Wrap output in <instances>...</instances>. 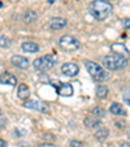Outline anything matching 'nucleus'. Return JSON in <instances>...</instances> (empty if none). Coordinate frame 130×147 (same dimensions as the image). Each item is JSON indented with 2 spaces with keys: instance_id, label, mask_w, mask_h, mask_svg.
<instances>
[{
  "instance_id": "obj_1",
  "label": "nucleus",
  "mask_w": 130,
  "mask_h": 147,
  "mask_svg": "<svg viewBox=\"0 0 130 147\" xmlns=\"http://www.w3.org/2000/svg\"><path fill=\"white\" fill-rule=\"evenodd\" d=\"M113 11V5L107 0H92L89 4V12L95 20L104 21L111 16Z\"/></svg>"
},
{
  "instance_id": "obj_2",
  "label": "nucleus",
  "mask_w": 130,
  "mask_h": 147,
  "mask_svg": "<svg viewBox=\"0 0 130 147\" xmlns=\"http://www.w3.org/2000/svg\"><path fill=\"white\" fill-rule=\"evenodd\" d=\"M102 63L108 70H120L127 65V59L119 53H109L103 57Z\"/></svg>"
},
{
  "instance_id": "obj_3",
  "label": "nucleus",
  "mask_w": 130,
  "mask_h": 147,
  "mask_svg": "<svg viewBox=\"0 0 130 147\" xmlns=\"http://www.w3.org/2000/svg\"><path fill=\"white\" fill-rule=\"evenodd\" d=\"M85 67L95 82H104V81H107L109 78V73L103 69V67H100L99 64L94 63V61H86Z\"/></svg>"
},
{
  "instance_id": "obj_4",
  "label": "nucleus",
  "mask_w": 130,
  "mask_h": 147,
  "mask_svg": "<svg viewBox=\"0 0 130 147\" xmlns=\"http://www.w3.org/2000/svg\"><path fill=\"white\" fill-rule=\"evenodd\" d=\"M56 64V57L52 55H44L40 57H36L33 61V65L36 70L39 72H47V70L52 69Z\"/></svg>"
},
{
  "instance_id": "obj_5",
  "label": "nucleus",
  "mask_w": 130,
  "mask_h": 147,
  "mask_svg": "<svg viewBox=\"0 0 130 147\" xmlns=\"http://www.w3.org/2000/svg\"><path fill=\"white\" fill-rule=\"evenodd\" d=\"M59 47L64 52H75L79 50L81 43L72 35H63L59 39Z\"/></svg>"
},
{
  "instance_id": "obj_6",
  "label": "nucleus",
  "mask_w": 130,
  "mask_h": 147,
  "mask_svg": "<svg viewBox=\"0 0 130 147\" xmlns=\"http://www.w3.org/2000/svg\"><path fill=\"white\" fill-rule=\"evenodd\" d=\"M24 107H26L29 109H34V111L43 112V113H47L48 112L47 104L42 103L40 100H35V99H26L25 103H24Z\"/></svg>"
},
{
  "instance_id": "obj_7",
  "label": "nucleus",
  "mask_w": 130,
  "mask_h": 147,
  "mask_svg": "<svg viewBox=\"0 0 130 147\" xmlns=\"http://www.w3.org/2000/svg\"><path fill=\"white\" fill-rule=\"evenodd\" d=\"M61 73H64L68 77H75L79 73V68L74 63H65L61 65Z\"/></svg>"
},
{
  "instance_id": "obj_8",
  "label": "nucleus",
  "mask_w": 130,
  "mask_h": 147,
  "mask_svg": "<svg viewBox=\"0 0 130 147\" xmlns=\"http://www.w3.org/2000/svg\"><path fill=\"white\" fill-rule=\"evenodd\" d=\"M11 63L16 68H18V69H28L29 65H30V63H29L28 59L24 57V56H20V55H13L12 56Z\"/></svg>"
},
{
  "instance_id": "obj_9",
  "label": "nucleus",
  "mask_w": 130,
  "mask_h": 147,
  "mask_svg": "<svg viewBox=\"0 0 130 147\" xmlns=\"http://www.w3.org/2000/svg\"><path fill=\"white\" fill-rule=\"evenodd\" d=\"M56 92L61 96H72L73 92H74V89L70 83H64L60 82V85L56 86Z\"/></svg>"
},
{
  "instance_id": "obj_10",
  "label": "nucleus",
  "mask_w": 130,
  "mask_h": 147,
  "mask_svg": "<svg viewBox=\"0 0 130 147\" xmlns=\"http://www.w3.org/2000/svg\"><path fill=\"white\" fill-rule=\"evenodd\" d=\"M67 26V20L63 17H52L50 20V28L52 30H60Z\"/></svg>"
},
{
  "instance_id": "obj_11",
  "label": "nucleus",
  "mask_w": 130,
  "mask_h": 147,
  "mask_svg": "<svg viewBox=\"0 0 130 147\" xmlns=\"http://www.w3.org/2000/svg\"><path fill=\"white\" fill-rule=\"evenodd\" d=\"M83 124H85L86 128H89V129H98V128H100L102 122H100V119H98L95 116H87L83 120Z\"/></svg>"
},
{
  "instance_id": "obj_12",
  "label": "nucleus",
  "mask_w": 130,
  "mask_h": 147,
  "mask_svg": "<svg viewBox=\"0 0 130 147\" xmlns=\"http://www.w3.org/2000/svg\"><path fill=\"white\" fill-rule=\"evenodd\" d=\"M0 82L3 85H11V86H16L17 85V78L14 77L12 73L9 72H4L0 76Z\"/></svg>"
},
{
  "instance_id": "obj_13",
  "label": "nucleus",
  "mask_w": 130,
  "mask_h": 147,
  "mask_svg": "<svg viewBox=\"0 0 130 147\" xmlns=\"http://www.w3.org/2000/svg\"><path fill=\"white\" fill-rule=\"evenodd\" d=\"M29 95H30V89H29V86L26 83H20L18 89H17V96H18L20 99L26 100L29 98Z\"/></svg>"
},
{
  "instance_id": "obj_14",
  "label": "nucleus",
  "mask_w": 130,
  "mask_h": 147,
  "mask_svg": "<svg viewBox=\"0 0 130 147\" xmlns=\"http://www.w3.org/2000/svg\"><path fill=\"white\" fill-rule=\"evenodd\" d=\"M25 52H29V53H35L39 51V45H36L35 42H24L22 46H21Z\"/></svg>"
},
{
  "instance_id": "obj_15",
  "label": "nucleus",
  "mask_w": 130,
  "mask_h": 147,
  "mask_svg": "<svg viewBox=\"0 0 130 147\" xmlns=\"http://www.w3.org/2000/svg\"><path fill=\"white\" fill-rule=\"evenodd\" d=\"M109 112L115 116H125L126 115V111L124 109V107L119 103H112L111 107H109Z\"/></svg>"
},
{
  "instance_id": "obj_16",
  "label": "nucleus",
  "mask_w": 130,
  "mask_h": 147,
  "mask_svg": "<svg viewBox=\"0 0 130 147\" xmlns=\"http://www.w3.org/2000/svg\"><path fill=\"white\" fill-rule=\"evenodd\" d=\"M36 20H38V14L34 11H26L25 14H24V21L26 24H33V22H35Z\"/></svg>"
},
{
  "instance_id": "obj_17",
  "label": "nucleus",
  "mask_w": 130,
  "mask_h": 147,
  "mask_svg": "<svg viewBox=\"0 0 130 147\" xmlns=\"http://www.w3.org/2000/svg\"><path fill=\"white\" fill-rule=\"evenodd\" d=\"M95 94H96L98 98H100V99H104V98H107V95H108V87L100 85V86L96 87V90H95Z\"/></svg>"
},
{
  "instance_id": "obj_18",
  "label": "nucleus",
  "mask_w": 130,
  "mask_h": 147,
  "mask_svg": "<svg viewBox=\"0 0 130 147\" xmlns=\"http://www.w3.org/2000/svg\"><path fill=\"white\" fill-rule=\"evenodd\" d=\"M109 136V133H108L107 129H100L95 133V138L98 139V141H104V139H107V137Z\"/></svg>"
},
{
  "instance_id": "obj_19",
  "label": "nucleus",
  "mask_w": 130,
  "mask_h": 147,
  "mask_svg": "<svg viewBox=\"0 0 130 147\" xmlns=\"http://www.w3.org/2000/svg\"><path fill=\"white\" fill-rule=\"evenodd\" d=\"M91 113L94 115L95 117H98V119H104L105 117V111L102 108V107H95V108L92 109Z\"/></svg>"
},
{
  "instance_id": "obj_20",
  "label": "nucleus",
  "mask_w": 130,
  "mask_h": 147,
  "mask_svg": "<svg viewBox=\"0 0 130 147\" xmlns=\"http://www.w3.org/2000/svg\"><path fill=\"white\" fill-rule=\"evenodd\" d=\"M9 45L11 43H9V39L7 36H4V35L0 36V46H1V48H8Z\"/></svg>"
},
{
  "instance_id": "obj_21",
  "label": "nucleus",
  "mask_w": 130,
  "mask_h": 147,
  "mask_svg": "<svg viewBox=\"0 0 130 147\" xmlns=\"http://www.w3.org/2000/svg\"><path fill=\"white\" fill-rule=\"evenodd\" d=\"M122 99H124V102L126 103L127 106H130V89L126 90V91L124 92V95H122Z\"/></svg>"
},
{
  "instance_id": "obj_22",
  "label": "nucleus",
  "mask_w": 130,
  "mask_h": 147,
  "mask_svg": "<svg viewBox=\"0 0 130 147\" xmlns=\"http://www.w3.org/2000/svg\"><path fill=\"white\" fill-rule=\"evenodd\" d=\"M69 147H85V144L79 141H70Z\"/></svg>"
},
{
  "instance_id": "obj_23",
  "label": "nucleus",
  "mask_w": 130,
  "mask_h": 147,
  "mask_svg": "<svg viewBox=\"0 0 130 147\" xmlns=\"http://www.w3.org/2000/svg\"><path fill=\"white\" fill-rule=\"evenodd\" d=\"M121 24L125 29H130V18H122L121 20Z\"/></svg>"
},
{
  "instance_id": "obj_24",
  "label": "nucleus",
  "mask_w": 130,
  "mask_h": 147,
  "mask_svg": "<svg viewBox=\"0 0 130 147\" xmlns=\"http://www.w3.org/2000/svg\"><path fill=\"white\" fill-rule=\"evenodd\" d=\"M39 147H56L55 144H52V143H43V144H40Z\"/></svg>"
},
{
  "instance_id": "obj_25",
  "label": "nucleus",
  "mask_w": 130,
  "mask_h": 147,
  "mask_svg": "<svg viewBox=\"0 0 130 147\" xmlns=\"http://www.w3.org/2000/svg\"><path fill=\"white\" fill-rule=\"evenodd\" d=\"M120 147H130V142H125V143H122Z\"/></svg>"
},
{
  "instance_id": "obj_26",
  "label": "nucleus",
  "mask_w": 130,
  "mask_h": 147,
  "mask_svg": "<svg viewBox=\"0 0 130 147\" xmlns=\"http://www.w3.org/2000/svg\"><path fill=\"white\" fill-rule=\"evenodd\" d=\"M0 144H1V147H7V142L4 141V139H1V141H0Z\"/></svg>"
},
{
  "instance_id": "obj_27",
  "label": "nucleus",
  "mask_w": 130,
  "mask_h": 147,
  "mask_svg": "<svg viewBox=\"0 0 130 147\" xmlns=\"http://www.w3.org/2000/svg\"><path fill=\"white\" fill-rule=\"evenodd\" d=\"M4 126H5V125H4V116L1 115V129H4Z\"/></svg>"
}]
</instances>
